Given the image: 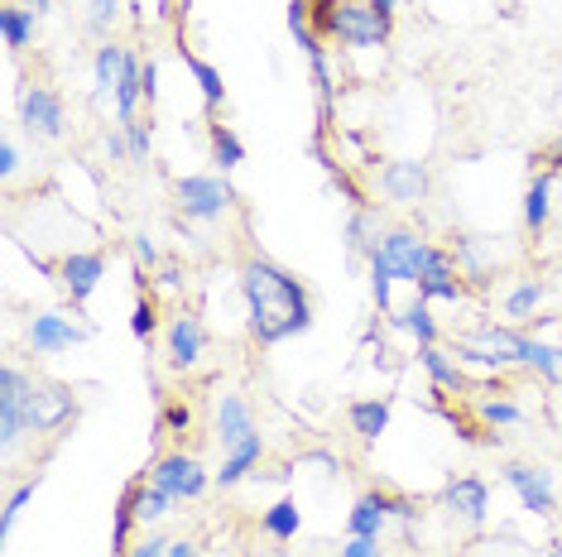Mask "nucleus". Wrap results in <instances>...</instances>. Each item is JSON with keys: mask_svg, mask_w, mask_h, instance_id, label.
I'll return each instance as SVG.
<instances>
[{"mask_svg": "<svg viewBox=\"0 0 562 557\" xmlns=\"http://www.w3.org/2000/svg\"><path fill=\"white\" fill-rule=\"evenodd\" d=\"M240 298H246V327L255 346H284V341L303 337L313 327V298L299 274L284 264L250 255L240 264Z\"/></svg>", "mask_w": 562, "mask_h": 557, "instance_id": "1", "label": "nucleus"}, {"mask_svg": "<svg viewBox=\"0 0 562 557\" xmlns=\"http://www.w3.org/2000/svg\"><path fill=\"white\" fill-rule=\"evenodd\" d=\"M524 346L529 337L519 327H501V322H481L462 332L452 341V356L457 361H471V365H485V371H509V365H524Z\"/></svg>", "mask_w": 562, "mask_h": 557, "instance_id": "2", "label": "nucleus"}, {"mask_svg": "<svg viewBox=\"0 0 562 557\" xmlns=\"http://www.w3.org/2000/svg\"><path fill=\"white\" fill-rule=\"evenodd\" d=\"M173 193L188 221H222L236 207V187L226 183V173H188L173 183Z\"/></svg>", "mask_w": 562, "mask_h": 557, "instance_id": "3", "label": "nucleus"}, {"mask_svg": "<svg viewBox=\"0 0 562 557\" xmlns=\"http://www.w3.org/2000/svg\"><path fill=\"white\" fill-rule=\"evenodd\" d=\"M72 418H78V395L68 385H58V379H34L30 399H24V428H30V437L58 433Z\"/></svg>", "mask_w": 562, "mask_h": 557, "instance_id": "4", "label": "nucleus"}, {"mask_svg": "<svg viewBox=\"0 0 562 557\" xmlns=\"http://www.w3.org/2000/svg\"><path fill=\"white\" fill-rule=\"evenodd\" d=\"M30 389H34L30 371H20V365L0 371V447H5V457H15L24 447V437H30V428H24V399H30Z\"/></svg>", "mask_w": 562, "mask_h": 557, "instance_id": "5", "label": "nucleus"}, {"mask_svg": "<svg viewBox=\"0 0 562 557\" xmlns=\"http://www.w3.org/2000/svg\"><path fill=\"white\" fill-rule=\"evenodd\" d=\"M145 480L149 486H159L164 496H173V500H202L216 476L202 471V462L188 457V452H164V457H155V466H149Z\"/></svg>", "mask_w": 562, "mask_h": 557, "instance_id": "6", "label": "nucleus"}, {"mask_svg": "<svg viewBox=\"0 0 562 557\" xmlns=\"http://www.w3.org/2000/svg\"><path fill=\"white\" fill-rule=\"evenodd\" d=\"M20 125H24V135H34V139H63V130H68V106H63V96L54 87L30 82L20 92Z\"/></svg>", "mask_w": 562, "mask_h": 557, "instance_id": "7", "label": "nucleus"}, {"mask_svg": "<svg viewBox=\"0 0 562 557\" xmlns=\"http://www.w3.org/2000/svg\"><path fill=\"white\" fill-rule=\"evenodd\" d=\"M202 356H207V327H202L198 312H178L169 322V332H164V365H169L173 375H188L198 371Z\"/></svg>", "mask_w": 562, "mask_h": 557, "instance_id": "8", "label": "nucleus"}, {"mask_svg": "<svg viewBox=\"0 0 562 557\" xmlns=\"http://www.w3.org/2000/svg\"><path fill=\"white\" fill-rule=\"evenodd\" d=\"M54 278L63 284V294L72 298V308H87L97 284L106 278V255H101V250H68V255L54 264Z\"/></svg>", "mask_w": 562, "mask_h": 557, "instance_id": "9", "label": "nucleus"}, {"mask_svg": "<svg viewBox=\"0 0 562 557\" xmlns=\"http://www.w3.org/2000/svg\"><path fill=\"white\" fill-rule=\"evenodd\" d=\"M390 30H394V20L375 15V10H370V0H366V5H361V0H337V30H331V39H341L351 48H375V44L390 39Z\"/></svg>", "mask_w": 562, "mask_h": 557, "instance_id": "10", "label": "nucleus"}, {"mask_svg": "<svg viewBox=\"0 0 562 557\" xmlns=\"http://www.w3.org/2000/svg\"><path fill=\"white\" fill-rule=\"evenodd\" d=\"M92 337L82 322L63 318V312H34L30 322H24V346L34 351V356H58V351H72L82 346V341Z\"/></svg>", "mask_w": 562, "mask_h": 557, "instance_id": "11", "label": "nucleus"}, {"mask_svg": "<svg viewBox=\"0 0 562 557\" xmlns=\"http://www.w3.org/2000/svg\"><path fill=\"white\" fill-rule=\"evenodd\" d=\"M505 486L519 496V504L529 514H553L558 510V480L548 466H529V462H509L505 466Z\"/></svg>", "mask_w": 562, "mask_h": 557, "instance_id": "12", "label": "nucleus"}, {"mask_svg": "<svg viewBox=\"0 0 562 557\" xmlns=\"http://www.w3.org/2000/svg\"><path fill=\"white\" fill-rule=\"evenodd\" d=\"M303 48V58H308L313 68V87H317V135L331 130V116H337V78H331V62H327V48H323V34H299L293 39Z\"/></svg>", "mask_w": 562, "mask_h": 557, "instance_id": "13", "label": "nucleus"}, {"mask_svg": "<svg viewBox=\"0 0 562 557\" xmlns=\"http://www.w3.org/2000/svg\"><path fill=\"white\" fill-rule=\"evenodd\" d=\"M428 187H432V173L424 159H394L380 169V193L400 202V207H418L428 197Z\"/></svg>", "mask_w": 562, "mask_h": 557, "instance_id": "14", "label": "nucleus"}, {"mask_svg": "<svg viewBox=\"0 0 562 557\" xmlns=\"http://www.w3.org/2000/svg\"><path fill=\"white\" fill-rule=\"evenodd\" d=\"M442 504L452 510L462 524L471 528H481L485 524V514H491V486H485L481 476H452L442 486Z\"/></svg>", "mask_w": 562, "mask_h": 557, "instance_id": "15", "label": "nucleus"}, {"mask_svg": "<svg viewBox=\"0 0 562 557\" xmlns=\"http://www.w3.org/2000/svg\"><path fill=\"white\" fill-rule=\"evenodd\" d=\"M424 250H428V240L418 236V231H385V240H380V255L390 260V270L400 284H418L424 278Z\"/></svg>", "mask_w": 562, "mask_h": 557, "instance_id": "16", "label": "nucleus"}, {"mask_svg": "<svg viewBox=\"0 0 562 557\" xmlns=\"http://www.w3.org/2000/svg\"><path fill=\"white\" fill-rule=\"evenodd\" d=\"M255 433V409H250V399L246 395H236V389H226L222 399H216V418H212V437L222 442V452L226 447H236L240 437H250Z\"/></svg>", "mask_w": 562, "mask_h": 557, "instance_id": "17", "label": "nucleus"}, {"mask_svg": "<svg viewBox=\"0 0 562 557\" xmlns=\"http://www.w3.org/2000/svg\"><path fill=\"white\" fill-rule=\"evenodd\" d=\"M452 260H457V274L471 278V284H491L495 274V240L491 236H452Z\"/></svg>", "mask_w": 562, "mask_h": 557, "instance_id": "18", "label": "nucleus"}, {"mask_svg": "<svg viewBox=\"0 0 562 557\" xmlns=\"http://www.w3.org/2000/svg\"><path fill=\"white\" fill-rule=\"evenodd\" d=\"M341 240H347V250L351 255H375L380 250V240H385V217H380V207H351V217H347V231H341Z\"/></svg>", "mask_w": 562, "mask_h": 557, "instance_id": "19", "label": "nucleus"}, {"mask_svg": "<svg viewBox=\"0 0 562 557\" xmlns=\"http://www.w3.org/2000/svg\"><path fill=\"white\" fill-rule=\"evenodd\" d=\"M553 226V173H533L524 187V231L539 240Z\"/></svg>", "mask_w": 562, "mask_h": 557, "instance_id": "20", "label": "nucleus"}, {"mask_svg": "<svg viewBox=\"0 0 562 557\" xmlns=\"http://www.w3.org/2000/svg\"><path fill=\"white\" fill-rule=\"evenodd\" d=\"M385 524H390V496L385 490H366L347 514V534H356V538H380Z\"/></svg>", "mask_w": 562, "mask_h": 557, "instance_id": "21", "label": "nucleus"}, {"mask_svg": "<svg viewBox=\"0 0 562 557\" xmlns=\"http://www.w3.org/2000/svg\"><path fill=\"white\" fill-rule=\"evenodd\" d=\"M260 457H265V437L260 433H250V437H240L236 447H226V457H222V471H216V486L222 490H232V486H240L255 466H260Z\"/></svg>", "mask_w": 562, "mask_h": 557, "instance_id": "22", "label": "nucleus"}, {"mask_svg": "<svg viewBox=\"0 0 562 557\" xmlns=\"http://www.w3.org/2000/svg\"><path fill=\"white\" fill-rule=\"evenodd\" d=\"M125 54H131V48L116 44V39H106L97 48V58H92V96L97 101H116V82H121Z\"/></svg>", "mask_w": 562, "mask_h": 557, "instance_id": "23", "label": "nucleus"}, {"mask_svg": "<svg viewBox=\"0 0 562 557\" xmlns=\"http://www.w3.org/2000/svg\"><path fill=\"white\" fill-rule=\"evenodd\" d=\"M418 365L428 371L432 379V389H442V395H467V375H462V365H457L452 356H447L442 346H418Z\"/></svg>", "mask_w": 562, "mask_h": 557, "instance_id": "24", "label": "nucleus"}, {"mask_svg": "<svg viewBox=\"0 0 562 557\" xmlns=\"http://www.w3.org/2000/svg\"><path fill=\"white\" fill-rule=\"evenodd\" d=\"M390 327L408 332L418 346H438V318H432V303L428 298H414L408 308H394L390 312Z\"/></svg>", "mask_w": 562, "mask_h": 557, "instance_id": "25", "label": "nucleus"}, {"mask_svg": "<svg viewBox=\"0 0 562 557\" xmlns=\"http://www.w3.org/2000/svg\"><path fill=\"white\" fill-rule=\"evenodd\" d=\"M145 101V58L139 54H125V68H121V82H116V121H135V106Z\"/></svg>", "mask_w": 562, "mask_h": 557, "instance_id": "26", "label": "nucleus"}, {"mask_svg": "<svg viewBox=\"0 0 562 557\" xmlns=\"http://www.w3.org/2000/svg\"><path fill=\"white\" fill-rule=\"evenodd\" d=\"M390 409H394L390 399H356L351 409H347V418H351V433L361 437L366 447H370V442H380V433L390 428Z\"/></svg>", "mask_w": 562, "mask_h": 557, "instance_id": "27", "label": "nucleus"}, {"mask_svg": "<svg viewBox=\"0 0 562 557\" xmlns=\"http://www.w3.org/2000/svg\"><path fill=\"white\" fill-rule=\"evenodd\" d=\"M34 34H40V15H34L30 5H5V10H0V39H5L10 54L30 48Z\"/></svg>", "mask_w": 562, "mask_h": 557, "instance_id": "28", "label": "nucleus"}, {"mask_svg": "<svg viewBox=\"0 0 562 557\" xmlns=\"http://www.w3.org/2000/svg\"><path fill=\"white\" fill-rule=\"evenodd\" d=\"M260 528L270 534L274 543H293L303 534V510H299V500H274L270 510H265V519H260Z\"/></svg>", "mask_w": 562, "mask_h": 557, "instance_id": "29", "label": "nucleus"}, {"mask_svg": "<svg viewBox=\"0 0 562 557\" xmlns=\"http://www.w3.org/2000/svg\"><path fill=\"white\" fill-rule=\"evenodd\" d=\"M139 480L121 490V504H116V524H111V557H125L131 553V528L139 524Z\"/></svg>", "mask_w": 562, "mask_h": 557, "instance_id": "30", "label": "nucleus"}, {"mask_svg": "<svg viewBox=\"0 0 562 557\" xmlns=\"http://www.w3.org/2000/svg\"><path fill=\"white\" fill-rule=\"evenodd\" d=\"M183 68L193 72V82H198V92H202V106H207L212 116H216V111H222V101H226V82H222V72H216L207 58L188 54V48H183Z\"/></svg>", "mask_w": 562, "mask_h": 557, "instance_id": "31", "label": "nucleus"}, {"mask_svg": "<svg viewBox=\"0 0 562 557\" xmlns=\"http://www.w3.org/2000/svg\"><path fill=\"white\" fill-rule=\"evenodd\" d=\"M543 298H548V278H519V284L505 294V318L529 322Z\"/></svg>", "mask_w": 562, "mask_h": 557, "instance_id": "32", "label": "nucleus"}, {"mask_svg": "<svg viewBox=\"0 0 562 557\" xmlns=\"http://www.w3.org/2000/svg\"><path fill=\"white\" fill-rule=\"evenodd\" d=\"M212 163H216L222 173H232V169H240V163H246V145H240V135H236L226 121L212 125Z\"/></svg>", "mask_w": 562, "mask_h": 557, "instance_id": "33", "label": "nucleus"}, {"mask_svg": "<svg viewBox=\"0 0 562 557\" xmlns=\"http://www.w3.org/2000/svg\"><path fill=\"white\" fill-rule=\"evenodd\" d=\"M418 298H428V303H462L467 298V278L457 274V270H442V274H428V278H418Z\"/></svg>", "mask_w": 562, "mask_h": 557, "instance_id": "34", "label": "nucleus"}, {"mask_svg": "<svg viewBox=\"0 0 562 557\" xmlns=\"http://www.w3.org/2000/svg\"><path fill=\"white\" fill-rule=\"evenodd\" d=\"M524 365H529L539 379H548V385H558L562 379V346H548V341H533L524 346Z\"/></svg>", "mask_w": 562, "mask_h": 557, "instance_id": "35", "label": "nucleus"}, {"mask_svg": "<svg viewBox=\"0 0 562 557\" xmlns=\"http://www.w3.org/2000/svg\"><path fill=\"white\" fill-rule=\"evenodd\" d=\"M394 284H400V278H394L390 260L375 250V255H370V298H375V308L385 312V318L394 312Z\"/></svg>", "mask_w": 562, "mask_h": 557, "instance_id": "36", "label": "nucleus"}, {"mask_svg": "<svg viewBox=\"0 0 562 557\" xmlns=\"http://www.w3.org/2000/svg\"><path fill=\"white\" fill-rule=\"evenodd\" d=\"M173 496H164V490L159 486H149V480H139V524H145V528H155L159 524V519H169L173 514Z\"/></svg>", "mask_w": 562, "mask_h": 557, "instance_id": "37", "label": "nucleus"}, {"mask_svg": "<svg viewBox=\"0 0 562 557\" xmlns=\"http://www.w3.org/2000/svg\"><path fill=\"white\" fill-rule=\"evenodd\" d=\"M121 10H125V0H87V30L106 44L111 30L121 24Z\"/></svg>", "mask_w": 562, "mask_h": 557, "instance_id": "38", "label": "nucleus"}, {"mask_svg": "<svg viewBox=\"0 0 562 557\" xmlns=\"http://www.w3.org/2000/svg\"><path fill=\"white\" fill-rule=\"evenodd\" d=\"M40 480H44V476L34 471V476H24L20 486L10 490V500H5V514H0V534H5V538L15 534V519H20V510H24V504L34 500V490H40Z\"/></svg>", "mask_w": 562, "mask_h": 557, "instance_id": "39", "label": "nucleus"}, {"mask_svg": "<svg viewBox=\"0 0 562 557\" xmlns=\"http://www.w3.org/2000/svg\"><path fill=\"white\" fill-rule=\"evenodd\" d=\"M476 413L485 418V428H515V423H524V409L515 399H481Z\"/></svg>", "mask_w": 562, "mask_h": 557, "instance_id": "40", "label": "nucleus"}, {"mask_svg": "<svg viewBox=\"0 0 562 557\" xmlns=\"http://www.w3.org/2000/svg\"><path fill=\"white\" fill-rule=\"evenodd\" d=\"M121 130H125V145H131V163H145L149 149H155V125L145 116H135V121H125Z\"/></svg>", "mask_w": 562, "mask_h": 557, "instance_id": "41", "label": "nucleus"}, {"mask_svg": "<svg viewBox=\"0 0 562 557\" xmlns=\"http://www.w3.org/2000/svg\"><path fill=\"white\" fill-rule=\"evenodd\" d=\"M155 332H159L155 298H145V294H139V298H135V308H131V337H135V341H149Z\"/></svg>", "mask_w": 562, "mask_h": 557, "instance_id": "42", "label": "nucleus"}, {"mask_svg": "<svg viewBox=\"0 0 562 557\" xmlns=\"http://www.w3.org/2000/svg\"><path fill=\"white\" fill-rule=\"evenodd\" d=\"M131 255H135L139 270H164V255H159V246H155V236H149V231L131 236Z\"/></svg>", "mask_w": 562, "mask_h": 557, "instance_id": "43", "label": "nucleus"}, {"mask_svg": "<svg viewBox=\"0 0 562 557\" xmlns=\"http://www.w3.org/2000/svg\"><path fill=\"white\" fill-rule=\"evenodd\" d=\"M188 428H193V409H188L183 399L178 403H164V413H159V433H188Z\"/></svg>", "mask_w": 562, "mask_h": 557, "instance_id": "44", "label": "nucleus"}, {"mask_svg": "<svg viewBox=\"0 0 562 557\" xmlns=\"http://www.w3.org/2000/svg\"><path fill=\"white\" fill-rule=\"evenodd\" d=\"M169 543H173V538H164V534H155V528H149V534L139 538V543H131V553H125V557H169Z\"/></svg>", "mask_w": 562, "mask_h": 557, "instance_id": "45", "label": "nucleus"}, {"mask_svg": "<svg viewBox=\"0 0 562 557\" xmlns=\"http://www.w3.org/2000/svg\"><path fill=\"white\" fill-rule=\"evenodd\" d=\"M337 30V0H313V34Z\"/></svg>", "mask_w": 562, "mask_h": 557, "instance_id": "46", "label": "nucleus"}, {"mask_svg": "<svg viewBox=\"0 0 562 557\" xmlns=\"http://www.w3.org/2000/svg\"><path fill=\"white\" fill-rule=\"evenodd\" d=\"M101 149H106L111 163H131V145H125V130H106V135H101Z\"/></svg>", "mask_w": 562, "mask_h": 557, "instance_id": "47", "label": "nucleus"}, {"mask_svg": "<svg viewBox=\"0 0 562 557\" xmlns=\"http://www.w3.org/2000/svg\"><path fill=\"white\" fill-rule=\"evenodd\" d=\"M15 173H20V145L0 139V179H15Z\"/></svg>", "mask_w": 562, "mask_h": 557, "instance_id": "48", "label": "nucleus"}, {"mask_svg": "<svg viewBox=\"0 0 562 557\" xmlns=\"http://www.w3.org/2000/svg\"><path fill=\"white\" fill-rule=\"evenodd\" d=\"M341 557H380V538H356V534H347V543H341Z\"/></svg>", "mask_w": 562, "mask_h": 557, "instance_id": "49", "label": "nucleus"}, {"mask_svg": "<svg viewBox=\"0 0 562 557\" xmlns=\"http://www.w3.org/2000/svg\"><path fill=\"white\" fill-rule=\"evenodd\" d=\"M390 519H418V504L408 496H390Z\"/></svg>", "mask_w": 562, "mask_h": 557, "instance_id": "50", "label": "nucleus"}, {"mask_svg": "<svg viewBox=\"0 0 562 557\" xmlns=\"http://www.w3.org/2000/svg\"><path fill=\"white\" fill-rule=\"evenodd\" d=\"M155 96H159V62L149 58L145 62V101H149V106H155Z\"/></svg>", "mask_w": 562, "mask_h": 557, "instance_id": "51", "label": "nucleus"}, {"mask_svg": "<svg viewBox=\"0 0 562 557\" xmlns=\"http://www.w3.org/2000/svg\"><path fill=\"white\" fill-rule=\"evenodd\" d=\"M169 557H198V543L193 538H173L169 543Z\"/></svg>", "mask_w": 562, "mask_h": 557, "instance_id": "52", "label": "nucleus"}, {"mask_svg": "<svg viewBox=\"0 0 562 557\" xmlns=\"http://www.w3.org/2000/svg\"><path fill=\"white\" fill-rule=\"evenodd\" d=\"M370 10H375V15H385V20H394V10H400V0H370Z\"/></svg>", "mask_w": 562, "mask_h": 557, "instance_id": "53", "label": "nucleus"}, {"mask_svg": "<svg viewBox=\"0 0 562 557\" xmlns=\"http://www.w3.org/2000/svg\"><path fill=\"white\" fill-rule=\"evenodd\" d=\"M159 284H164V288H178V264H164V270H159Z\"/></svg>", "mask_w": 562, "mask_h": 557, "instance_id": "54", "label": "nucleus"}, {"mask_svg": "<svg viewBox=\"0 0 562 557\" xmlns=\"http://www.w3.org/2000/svg\"><path fill=\"white\" fill-rule=\"evenodd\" d=\"M24 5H30L34 15H48V10H54V0H24Z\"/></svg>", "mask_w": 562, "mask_h": 557, "instance_id": "55", "label": "nucleus"}, {"mask_svg": "<svg viewBox=\"0 0 562 557\" xmlns=\"http://www.w3.org/2000/svg\"><path fill=\"white\" fill-rule=\"evenodd\" d=\"M539 557H562V548H548V553H539Z\"/></svg>", "mask_w": 562, "mask_h": 557, "instance_id": "56", "label": "nucleus"}, {"mask_svg": "<svg viewBox=\"0 0 562 557\" xmlns=\"http://www.w3.org/2000/svg\"><path fill=\"white\" fill-rule=\"evenodd\" d=\"M553 149H558V155H562V135H558V139H553Z\"/></svg>", "mask_w": 562, "mask_h": 557, "instance_id": "57", "label": "nucleus"}, {"mask_svg": "<svg viewBox=\"0 0 562 557\" xmlns=\"http://www.w3.org/2000/svg\"><path fill=\"white\" fill-rule=\"evenodd\" d=\"M558 389H562V379H558Z\"/></svg>", "mask_w": 562, "mask_h": 557, "instance_id": "58", "label": "nucleus"}]
</instances>
